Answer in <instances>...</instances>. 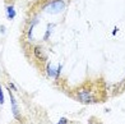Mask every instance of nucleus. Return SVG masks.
<instances>
[{
  "mask_svg": "<svg viewBox=\"0 0 125 124\" xmlns=\"http://www.w3.org/2000/svg\"><path fill=\"white\" fill-rule=\"evenodd\" d=\"M78 97L81 101H83V102H86V104H92L94 102V97L92 96V93L88 92V91H79L78 92Z\"/></svg>",
  "mask_w": 125,
  "mask_h": 124,
  "instance_id": "f257e3e1",
  "label": "nucleus"
},
{
  "mask_svg": "<svg viewBox=\"0 0 125 124\" xmlns=\"http://www.w3.org/2000/svg\"><path fill=\"white\" fill-rule=\"evenodd\" d=\"M10 93V101H12V111H13V115L15 119H21V116H19V109H18V105H17V101H15V97H14V95L12 92H9Z\"/></svg>",
  "mask_w": 125,
  "mask_h": 124,
  "instance_id": "f03ea898",
  "label": "nucleus"
},
{
  "mask_svg": "<svg viewBox=\"0 0 125 124\" xmlns=\"http://www.w3.org/2000/svg\"><path fill=\"white\" fill-rule=\"evenodd\" d=\"M62 7H64L62 1H61V0H58V1H55L54 4L50 5V10H51L50 13H58V12H60V9H61Z\"/></svg>",
  "mask_w": 125,
  "mask_h": 124,
  "instance_id": "7ed1b4c3",
  "label": "nucleus"
},
{
  "mask_svg": "<svg viewBox=\"0 0 125 124\" xmlns=\"http://www.w3.org/2000/svg\"><path fill=\"white\" fill-rule=\"evenodd\" d=\"M35 56L37 59L40 60H42V59H46V55H45V51H43V49L41 46H35Z\"/></svg>",
  "mask_w": 125,
  "mask_h": 124,
  "instance_id": "20e7f679",
  "label": "nucleus"
},
{
  "mask_svg": "<svg viewBox=\"0 0 125 124\" xmlns=\"http://www.w3.org/2000/svg\"><path fill=\"white\" fill-rule=\"evenodd\" d=\"M8 18L9 19L14 18V9H13V7H9L8 8Z\"/></svg>",
  "mask_w": 125,
  "mask_h": 124,
  "instance_id": "39448f33",
  "label": "nucleus"
},
{
  "mask_svg": "<svg viewBox=\"0 0 125 124\" xmlns=\"http://www.w3.org/2000/svg\"><path fill=\"white\" fill-rule=\"evenodd\" d=\"M4 104V93H3V90H1V86H0V105Z\"/></svg>",
  "mask_w": 125,
  "mask_h": 124,
  "instance_id": "423d86ee",
  "label": "nucleus"
},
{
  "mask_svg": "<svg viewBox=\"0 0 125 124\" xmlns=\"http://www.w3.org/2000/svg\"><path fill=\"white\" fill-rule=\"evenodd\" d=\"M66 123H68V120L65 119V118H62V119H60V120H59V123H58V124H66Z\"/></svg>",
  "mask_w": 125,
  "mask_h": 124,
  "instance_id": "0eeeda50",
  "label": "nucleus"
},
{
  "mask_svg": "<svg viewBox=\"0 0 125 124\" xmlns=\"http://www.w3.org/2000/svg\"><path fill=\"white\" fill-rule=\"evenodd\" d=\"M9 86H10V87H12L13 90H15V87H14V84H13V83H9Z\"/></svg>",
  "mask_w": 125,
  "mask_h": 124,
  "instance_id": "6e6552de",
  "label": "nucleus"
},
{
  "mask_svg": "<svg viewBox=\"0 0 125 124\" xmlns=\"http://www.w3.org/2000/svg\"><path fill=\"white\" fill-rule=\"evenodd\" d=\"M124 87H125V86H124Z\"/></svg>",
  "mask_w": 125,
  "mask_h": 124,
  "instance_id": "1a4fd4ad",
  "label": "nucleus"
}]
</instances>
